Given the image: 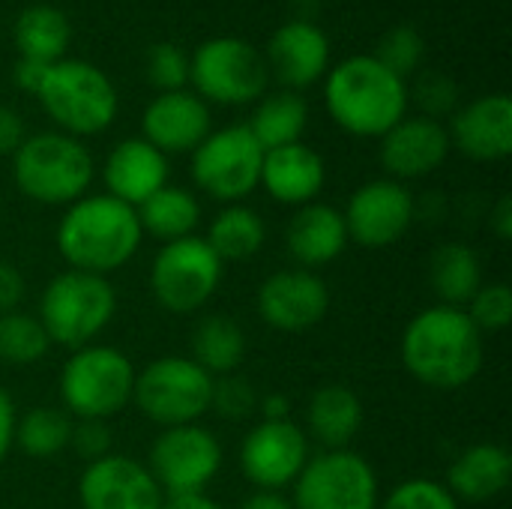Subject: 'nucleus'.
I'll list each match as a JSON object with an SVG mask.
<instances>
[{
    "label": "nucleus",
    "instance_id": "obj_11",
    "mask_svg": "<svg viewBox=\"0 0 512 509\" xmlns=\"http://www.w3.org/2000/svg\"><path fill=\"white\" fill-rule=\"evenodd\" d=\"M222 273L225 264L207 240L192 234L159 246L150 267V294L171 315H195L219 291Z\"/></svg>",
    "mask_w": 512,
    "mask_h": 509
},
{
    "label": "nucleus",
    "instance_id": "obj_36",
    "mask_svg": "<svg viewBox=\"0 0 512 509\" xmlns=\"http://www.w3.org/2000/svg\"><path fill=\"white\" fill-rule=\"evenodd\" d=\"M465 315L471 324L486 333H501L512 324V291L507 282H483L480 291L468 300Z\"/></svg>",
    "mask_w": 512,
    "mask_h": 509
},
{
    "label": "nucleus",
    "instance_id": "obj_20",
    "mask_svg": "<svg viewBox=\"0 0 512 509\" xmlns=\"http://www.w3.org/2000/svg\"><path fill=\"white\" fill-rule=\"evenodd\" d=\"M210 132V105L192 90L156 93L141 114V138L165 156L192 153Z\"/></svg>",
    "mask_w": 512,
    "mask_h": 509
},
{
    "label": "nucleus",
    "instance_id": "obj_1",
    "mask_svg": "<svg viewBox=\"0 0 512 509\" xmlns=\"http://www.w3.org/2000/svg\"><path fill=\"white\" fill-rule=\"evenodd\" d=\"M399 354L405 372L417 384L456 393L480 375L486 360V339L471 324L465 309L435 303L408 321Z\"/></svg>",
    "mask_w": 512,
    "mask_h": 509
},
{
    "label": "nucleus",
    "instance_id": "obj_3",
    "mask_svg": "<svg viewBox=\"0 0 512 509\" xmlns=\"http://www.w3.org/2000/svg\"><path fill=\"white\" fill-rule=\"evenodd\" d=\"M324 102L348 135L381 138L408 117L411 90L372 54H351L324 75Z\"/></svg>",
    "mask_w": 512,
    "mask_h": 509
},
{
    "label": "nucleus",
    "instance_id": "obj_30",
    "mask_svg": "<svg viewBox=\"0 0 512 509\" xmlns=\"http://www.w3.org/2000/svg\"><path fill=\"white\" fill-rule=\"evenodd\" d=\"M207 246L222 264H237L255 258L267 243V225L258 210L246 204H225L204 234Z\"/></svg>",
    "mask_w": 512,
    "mask_h": 509
},
{
    "label": "nucleus",
    "instance_id": "obj_31",
    "mask_svg": "<svg viewBox=\"0 0 512 509\" xmlns=\"http://www.w3.org/2000/svg\"><path fill=\"white\" fill-rule=\"evenodd\" d=\"M306 126H309V105L294 90L264 93L246 123V129L264 150H276V147L303 141Z\"/></svg>",
    "mask_w": 512,
    "mask_h": 509
},
{
    "label": "nucleus",
    "instance_id": "obj_10",
    "mask_svg": "<svg viewBox=\"0 0 512 509\" xmlns=\"http://www.w3.org/2000/svg\"><path fill=\"white\" fill-rule=\"evenodd\" d=\"M192 93L216 105H249L267 93L270 69L258 48L237 36H213L189 57Z\"/></svg>",
    "mask_w": 512,
    "mask_h": 509
},
{
    "label": "nucleus",
    "instance_id": "obj_34",
    "mask_svg": "<svg viewBox=\"0 0 512 509\" xmlns=\"http://www.w3.org/2000/svg\"><path fill=\"white\" fill-rule=\"evenodd\" d=\"M51 351V342L36 315L15 309L0 315V363L12 369L36 366Z\"/></svg>",
    "mask_w": 512,
    "mask_h": 509
},
{
    "label": "nucleus",
    "instance_id": "obj_46",
    "mask_svg": "<svg viewBox=\"0 0 512 509\" xmlns=\"http://www.w3.org/2000/svg\"><path fill=\"white\" fill-rule=\"evenodd\" d=\"M489 228L492 234L501 240V243H510L512 240V198L510 195H501L489 213Z\"/></svg>",
    "mask_w": 512,
    "mask_h": 509
},
{
    "label": "nucleus",
    "instance_id": "obj_17",
    "mask_svg": "<svg viewBox=\"0 0 512 509\" xmlns=\"http://www.w3.org/2000/svg\"><path fill=\"white\" fill-rule=\"evenodd\" d=\"M162 501L165 495L147 465L123 453L84 465L78 477L81 509H159Z\"/></svg>",
    "mask_w": 512,
    "mask_h": 509
},
{
    "label": "nucleus",
    "instance_id": "obj_27",
    "mask_svg": "<svg viewBox=\"0 0 512 509\" xmlns=\"http://www.w3.org/2000/svg\"><path fill=\"white\" fill-rule=\"evenodd\" d=\"M249 351L243 327L228 315H207L195 324L189 339V360H195L210 378L234 375Z\"/></svg>",
    "mask_w": 512,
    "mask_h": 509
},
{
    "label": "nucleus",
    "instance_id": "obj_23",
    "mask_svg": "<svg viewBox=\"0 0 512 509\" xmlns=\"http://www.w3.org/2000/svg\"><path fill=\"white\" fill-rule=\"evenodd\" d=\"M168 156L159 153L150 141L144 138H126L111 147L102 180H105V195L141 207L153 192L168 186Z\"/></svg>",
    "mask_w": 512,
    "mask_h": 509
},
{
    "label": "nucleus",
    "instance_id": "obj_4",
    "mask_svg": "<svg viewBox=\"0 0 512 509\" xmlns=\"http://www.w3.org/2000/svg\"><path fill=\"white\" fill-rule=\"evenodd\" d=\"M96 165L81 138L63 132H36L12 153V180L18 192L42 207H69L87 195Z\"/></svg>",
    "mask_w": 512,
    "mask_h": 509
},
{
    "label": "nucleus",
    "instance_id": "obj_7",
    "mask_svg": "<svg viewBox=\"0 0 512 509\" xmlns=\"http://www.w3.org/2000/svg\"><path fill=\"white\" fill-rule=\"evenodd\" d=\"M45 114L57 123V132L72 138H90L105 132L120 108L111 78L87 60H57L36 93Z\"/></svg>",
    "mask_w": 512,
    "mask_h": 509
},
{
    "label": "nucleus",
    "instance_id": "obj_6",
    "mask_svg": "<svg viewBox=\"0 0 512 509\" xmlns=\"http://www.w3.org/2000/svg\"><path fill=\"white\" fill-rule=\"evenodd\" d=\"M135 366L114 345H84L69 351L60 369V402L72 420H114L132 405Z\"/></svg>",
    "mask_w": 512,
    "mask_h": 509
},
{
    "label": "nucleus",
    "instance_id": "obj_15",
    "mask_svg": "<svg viewBox=\"0 0 512 509\" xmlns=\"http://www.w3.org/2000/svg\"><path fill=\"white\" fill-rule=\"evenodd\" d=\"M312 456V444L294 420H261L240 444L237 462L252 489L285 492Z\"/></svg>",
    "mask_w": 512,
    "mask_h": 509
},
{
    "label": "nucleus",
    "instance_id": "obj_12",
    "mask_svg": "<svg viewBox=\"0 0 512 509\" xmlns=\"http://www.w3.org/2000/svg\"><path fill=\"white\" fill-rule=\"evenodd\" d=\"M294 509H378L381 483L357 450H321L291 486Z\"/></svg>",
    "mask_w": 512,
    "mask_h": 509
},
{
    "label": "nucleus",
    "instance_id": "obj_38",
    "mask_svg": "<svg viewBox=\"0 0 512 509\" xmlns=\"http://www.w3.org/2000/svg\"><path fill=\"white\" fill-rule=\"evenodd\" d=\"M144 75L159 93L186 90L189 84V54L174 42H159L147 51Z\"/></svg>",
    "mask_w": 512,
    "mask_h": 509
},
{
    "label": "nucleus",
    "instance_id": "obj_19",
    "mask_svg": "<svg viewBox=\"0 0 512 509\" xmlns=\"http://www.w3.org/2000/svg\"><path fill=\"white\" fill-rule=\"evenodd\" d=\"M267 69L285 90H306L330 72V39L306 18L285 21L267 42Z\"/></svg>",
    "mask_w": 512,
    "mask_h": 509
},
{
    "label": "nucleus",
    "instance_id": "obj_18",
    "mask_svg": "<svg viewBox=\"0 0 512 509\" xmlns=\"http://www.w3.org/2000/svg\"><path fill=\"white\" fill-rule=\"evenodd\" d=\"M450 135L441 120L402 117L387 135H381V168L390 180L408 183L435 174L450 156Z\"/></svg>",
    "mask_w": 512,
    "mask_h": 509
},
{
    "label": "nucleus",
    "instance_id": "obj_24",
    "mask_svg": "<svg viewBox=\"0 0 512 509\" xmlns=\"http://www.w3.org/2000/svg\"><path fill=\"white\" fill-rule=\"evenodd\" d=\"M285 249L303 270H321L348 249V231L342 210L324 201L297 207L285 228Z\"/></svg>",
    "mask_w": 512,
    "mask_h": 509
},
{
    "label": "nucleus",
    "instance_id": "obj_29",
    "mask_svg": "<svg viewBox=\"0 0 512 509\" xmlns=\"http://www.w3.org/2000/svg\"><path fill=\"white\" fill-rule=\"evenodd\" d=\"M483 261L465 243H444L429 258V285L444 306L465 309L483 285Z\"/></svg>",
    "mask_w": 512,
    "mask_h": 509
},
{
    "label": "nucleus",
    "instance_id": "obj_40",
    "mask_svg": "<svg viewBox=\"0 0 512 509\" xmlns=\"http://www.w3.org/2000/svg\"><path fill=\"white\" fill-rule=\"evenodd\" d=\"M114 447V438H111V426L105 420H75L72 423V435H69V450L84 462H99L105 459Z\"/></svg>",
    "mask_w": 512,
    "mask_h": 509
},
{
    "label": "nucleus",
    "instance_id": "obj_45",
    "mask_svg": "<svg viewBox=\"0 0 512 509\" xmlns=\"http://www.w3.org/2000/svg\"><path fill=\"white\" fill-rule=\"evenodd\" d=\"M48 66L51 63H39V60H24V57H18V63H15V69H12V78H15V84L24 90V93H39V87H42V81H45V75H48Z\"/></svg>",
    "mask_w": 512,
    "mask_h": 509
},
{
    "label": "nucleus",
    "instance_id": "obj_48",
    "mask_svg": "<svg viewBox=\"0 0 512 509\" xmlns=\"http://www.w3.org/2000/svg\"><path fill=\"white\" fill-rule=\"evenodd\" d=\"M261 420H291V399L285 393H267L258 399Z\"/></svg>",
    "mask_w": 512,
    "mask_h": 509
},
{
    "label": "nucleus",
    "instance_id": "obj_8",
    "mask_svg": "<svg viewBox=\"0 0 512 509\" xmlns=\"http://www.w3.org/2000/svg\"><path fill=\"white\" fill-rule=\"evenodd\" d=\"M213 378L189 357L165 354L135 372L132 405L159 429L189 426L210 414Z\"/></svg>",
    "mask_w": 512,
    "mask_h": 509
},
{
    "label": "nucleus",
    "instance_id": "obj_41",
    "mask_svg": "<svg viewBox=\"0 0 512 509\" xmlns=\"http://www.w3.org/2000/svg\"><path fill=\"white\" fill-rule=\"evenodd\" d=\"M414 99L420 102L423 117L441 120L444 114L456 111V84L447 75H441V72H423L417 78Z\"/></svg>",
    "mask_w": 512,
    "mask_h": 509
},
{
    "label": "nucleus",
    "instance_id": "obj_26",
    "mask_svg": "<svg viewBox=\"0 0 512 509\" xmlns=\"http://www.w3.org/2000/svg\"><path fill=\"white\" fill-rule=\"evenodd\" d=\"M366 420L360 396L345 384H324L306 402V438L321 450H348Z\"/></svg>",
    "mask_w": 512,
    "mask_h": 509
},
{
    "label": "nucleus",
    "instance_id": "obj_22",
    "mask_svg": "<svg viewBox=\"0 0 512 509\" xmlns=\"http://www.w3.org/2000/svg\"><path fill=\"white\" fill-rule=\"evenodd\" d=\"M324 183H327V165L321 153L312 150L309 144L297 141V144H285L276 150H264L258 186L273 201L294 207V210L306 207L318 201Z\"/></svg>",
    "mask_w": 512,
    "mask_h": 509
},
{
    "label": "nucleus",
    "instance_id": "obj_21",
    "mask_svg": "<svg viewBox=\"0 0 512 509\" xmlns=\"http://www.w3.org/2000/svg\"><path fill=\"white\" fill-rule=\"evenodd\" d=\"M450 147L474 162H501L512 153V99L489 93L453 111L447 126Z\"/></svg>",
    "mask_w": 512,
    "mask_h": 509
},
{
    "label": "nucleus",
    "instance_id": "obj_32",
    "mask_svg": "<svg viewBox=\"0 0 512 509\" xmlns=\"http://www.w3.org/2000/svg\"><path fill=\"white\" fill-rule=\"evenodd\" d=\"M72 39L69 18L48 3H33L21 9L15 21V48L18 57L24 60H39V63H57L63 60L66 48Z\"/></svg>",
    "mask_w": 512,
    "mask_h": 509
},
{
    "label": "nucleus",
    "instance_id": "obj_9",
    "mask_svg": "<svg viewBox=\"0 0 512 509\" xmlns=\"http://www.w3.org/2000/svg\"><path fill=\"white\" fill-rule=\"evenodd\" d=\"M189 156L195 189L222 207L243 204L261 183L264 147L252 138L246 123L213 129Z\"/></svg>",
    "mask_w": 512,
    "mask_h": 509
},
{
    "label": "nucleus",
    "instance_id": "obj_44",
    "mask_svg": "<svg viewBox=\"0 0 512 509\" xmlns=\"http://www.w3.org/2000/svg\"><path fill=\"white\" fill-rule=\"evenodd\" d=\"M15 420H18V411H15V402L9 399V393L0 387V465L9 459V453L15 450Z\"/></svg>",
    "mask_w": 512,
    "mask_h": 509
},
{
    "label": "nucleus",
    "instance_id": "obj_39",
    "mask_svg": "<svg viewBox=\"0 0 512 509\" xmlns=\"http://www.w3.org/2000/svg\"><path fill=\"white\" fill-rule=\"evenodd\" d=\"M210 411H216L222 420L240 423L249 420L258 411V393L252 387V381L234 375H222L213 378V396H210Z\"/></svg>",
    "mask_w": 512,
    "mask_h": 509
},
{
    "label": "nucleus",
    "instance_id": "obj_49",
    "mask_svg": "<svg viewBox=\"0 0 512 509\" xmlns=\"http://www.w3.org/2000/svg\"><path fill=\"white\" fill-rule=\"evenodd\" d=\"M159 509H222L207 492L201 495H174V498H165Z\"/></svg>",
    "mask_w": 512,
    "mask_h": 509
},
{
    "label": "nucleus",
    "instance_id": "obj_28",
    "mask_svg": "<svg viewBox=\"0 0 512 509\" xmlns=\"http://www.w3.org/2000/svg\"><path fill=\"white\" fill-rule=\"evenodd\" d=\"M144 237L159 243H174L192 237L201 225V201L183 186H162L141 207H135Z\"/></svg>",
    "mask_w": 512,
    "mask_h": 509
},
{
    "label": "nucleus",
    "instance_id": "obj_35",
    "mask_svg": "<svg viewBox=\"0 0 512 509\" xmlns=\"http://www.w3.org/2000/svg\"><path fill=\"white\" fill-rule=\"evenodd\" d=\"M378 63H384L390 72H396L399 78L408 81V75H414L423 60H426V39L417 27L399 24L393 30H387L378 42V51L372 54Z\"/></svg>",
    "mask_w": 512,
    "mask_h": 509
},
{
    "label": "nucleus",
    "instance_id": "obj_5",
    "mask_svg": "<svg viewBox=\"0 0 512 509\" xmlns=\"http://www.w3.org/2000/svg\"><path fill=\"white\" fill-rule=\"evenodd\" d=\"M117 315V291L111 279L63 270L39 294L36 318L51 345L78 351L93 345Z\"/></svg>",
    "mask_w": 512,
    "mask_h": 509
},
{
    "label": "nucleus",
    "instance_id": "obj_25",
    "mask_svg": "<svg viewBox=\"0 0 512 509\" xmlns=\"http://www.w3.org/2000/svg\"><path fill=\"white\" fill-rule=\"evenodd\" d=\"M512 456L504 444L480 441L465 447L447 471V489L459 504H486L510 489Z\"/></svg>",
    "mask_w": 512,
    "mask_h": 509
},
{
    "label": "nucleus",
    "instance_id": "obj_14",
    "mask_svg": "<svg viewBox=\"0 0 512 509\" xmlns=\"http://www.w3.org/2000/svg\"><path fill=\"white\" fill-rule=\"evenodd\" d=\"M417 201L411 189L399 180L378 177L354 189L348 207L342 210L348 243L360 249H390L396 246L414 225Z\"/></svg>",
    "mask_w": 512,
    "mask_h": 509
},
{
    "label": "nucleus",
    "instance_id": "obj_37",
    "mask_svg": "<svg viewBox=\"0 0 512 509\" xmlns=\"http://www.w3.org/2000/svg\"><path fill=\"white\" fill-rule=\"evenodd\" d=\"M378 509H462V504L444 483L432 477H411L393 486V492L381 498Z\"/></svg>",
    "mask_w": 512,
    "mask_h": 509
},
{
    "label": "nucleus",
    "instance_id": "obj_16",
    "mask_svg": "<svg viewBox=\"0 0 512 509\" xmlns=\"http://www.w3.org/2000/svg\"><path fill=\"white\" fill-rule=\"evenodd\" d=\"M255 309L261 321L279 333H306L327 318L330 288L315 270H276L258 285Z\"/></svg>",
    "mask_w": 512,
    "mask_h": 509
},
{
    "label": "nucleus",
    "instance_id": "obj_33",
    "mask_svg": "<svg viewBox=\"0 0 512 509\" xmlns=\"http://www.w3.org/2000/svg\"><path fill=\"white\" fill-rule=\"evenodd\" d=\"M72 423L75 420L63 408H30L15 420V447L30 459H54L57 453L69 450Z\"/></svg>",
    "mask_w": 512,
    "mask_h": 509
},
{
    "label": "nucleus",
    "instance_id": "obj_43",
    "mask_svg": "<svg viewBox=\"0 0 512 509\" xmlns=\"http://www.w3.org/2000/svg\"><path fill=\"white\" fill-rule=\"evenodd\" d=\"M27 138L24 120L15 108L0 105V156H12Z\"/></svg>",
    "mask_w": 512,
    "mask_h": 509
},
{
    "label": "nucleus",
    "instance_id": "obj_47",
    "mask_svg": "<svg viewBox=\"0 0 512 509\" xmlns=\"http://www.w3.org/2000/svg\"><path fill=\"white\" fill-rule=\"evenodd\" d=\"M237 509H294V504H291V498L285 492H261V489H255L252 495H246L240 501Z\"/></svg>",
    "mask_w": 512,
    "mask_h": 509
},
{
    "label": "nucleus",
    "instance_id": "obj_13",
    "mask_svg": "<svg viewBox=\"0 0 512 509\" xmlns=\"http://www.w3.org/2000/svg\"><path fill=\"white\" fill-rule=\"evenodd\" d=\"M144 465L165 498L201 495L222 471V444L201 423L162 429Z\"/></svg>",
    "mask_w": 512,
    "mask_h": 509
},
{
    "label": "nucleus",
    "instance_id": "obj_42",
    "mask_svg": "<svg viewBox=\"0 0 512 509\" xmlns=\"http://www.w3.org/2000/svg\"><path fill=\"white\" fill-rule=\"evenodd\" d=\"M24 294H27V282H24L21 270L12 261L0 258V315L21 309Z\"/></svg>",
    "mask_w": 512,
    "mask_h": 509
},
{
    "label": "nucleus",
    "instance_id": "obj_2",
    "mask_svg": "<svg viewBox=\"0 0 512 509\" xmlns=\"http://www.w3.org/2000/svg\"><path fill=\"white\" fill-rule=\"evenodd\" d=\"M54 243L69 270L108 279L138 255L144 231L135 207L102 192L84 195L63 210Z\"/></svg>",
    "mask_w": 512,
    "mask_h": 509
}]
</instances>
